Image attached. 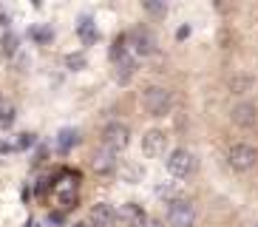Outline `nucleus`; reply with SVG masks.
Wrapping results in <instances>:
<instances>
[{
	"label": "nucleus",
	"mask_w": 258,
	"mask_h": 227,
	"mask_svg": "<svg viewBox=\"0 0 258 227\" xmlns=\"http://www.w3.org/2000/svg\"><path fill=\"white\" fill-rule=\"evenodd\" d=\"M230 120H233L238 128H252L258 122V108L252 105V102H238V105H233V111H230Z\"/></svg>",
	"instance_id": "obj_7"
},
{
	"label": "nucleus",
	"mask_w": 258,
	"mask_h": 227,
	"mask_svg": "<svg viewBox=\"0 0 258 227\" xmlns=\"http://www.w3.org/2000/svg\"><path fill=\"white\" fill-rule=\"evenodd\" d=\"M91 167L97 171V174H102V176L111 174V171L116 167V153L111 151V148H105V145H102L99 151H94V156H91Z\"/></svg>",
	"instance_id": "obj_9"
},
{
	"label": "nucleus",
	"mask_w": 258,
	"mask_h": 227,
	"mask_svg": "<svg viewBox=\"0 0 258 227\" xmlns=\"http://www.w3.org/2000/svg\"><path fill=\"white\" fill-rule=\"evenodd\" d=\"M66 66L74 68V71H80V68H85V57L83 54H69V57H66Z\"/></svg>",
	"instance_id": "obj_18"
},
{
	"label": "nucleus",
	"mask_w": 258,
	"mask_h": 227,
	"mask_svg": "<svg viewBox=\"0 0 258 227\" xmlns=\"http://www.w3.org/2000/svg\"><path fill=\"white\" fill-rule=\"evenodd\" d=\"M3 48H6L9 54L15 51V37H6V40H3Z\"/></svg>",
	"instance_id": "obj_20"
},
{
	"label": "nucleus",
	"mask_w": 258,
	"mask_h": 227,
	"mask_svg": "<svg viewBox=\"0 0 258 227\" xmlns=\"http://www.w3.org/2000/svg\"><path fill=\"white\" fill-rule=\"evenodd\" d=\"M74 227H88V224H74Z\"/></svg>",
	"instance_id": "obj_23"
},
{
	"label": "nucleus",
	"mask_w": 258,
	"mask_h": 227,
	"mask_svg": "<svg viewBox=\"0 0 258 227\" xmlns=\"http://www.w3.org/2000/svg\"><path fill=\"white\" fill-rule=\"evenodd\" d=\"M0 108H3V102H0Z\"/></svg>",
	"instance_id": "obj_24"
},
{
	"label": "nucleus",
	"mask_w": 258,
	"mask_h": 227,
	"mask_svg": "<svg viewBox=\"0 0 258 227\" xmlns=\"http://www.w3.org/2000/svg\"><path fill=\"white\" fill-rule=\"evenodd\" d=\"M116 219L122 221V224H131V227H145V213H142V207L139 204H134V202H128V204H122L119 210H116Z\"/></svg>",
	"instance_id": "obj_10"
},
{
	"label": "nucleus",
	"mask_w": 258,
	"mask_h": 227,
	"mask_svg": "<svg viewBox=\"0 0 258 227\" xmlns=\"http://www.w3.org/2000/svg\"><path fill=\"white\" fill-rule=\"evenodd\" d=\"M173 105V97H170V91L162 88V85H148L142 91V108L151 117H165Z\"/></svg>",
	"instance_id": "obj_1"
},
{
	"label": "nucleus",
	"mask_w": 258,
	"mask_h": 227,
	"mask_svg": "<svg viewBox=\"0 0 258 227\" xmlns=\"http://www.w3.org/2000/svg\"><path fill=\"white\" fill-rule=\"evenodd\" d=\"M80 37H83L85 43H94V40H97V29L91 26V20H83V23H80Z\"/></svg>",
	"instance_id": "obj_15"
},
{
	"label": "nucleus",
	"mask_w": 258,
	"mask_h": 227,
	"mask_svg": "<svg viewBox=\"0 0 258 227\" xmlns=\"http://www.w3.org/2000/svg\"><path fill=\"white\" fill-rule=\"evenodd\" d=\"M227 162L233 171H238V174H244V171H252L258 162V151L252 148V145L247 142H235L233 148L227 151Z\"/></svg>",
	"instance_id": "obj_3"
},
{
	"label": "nucleus",
	"mask_w": 258,
	"mask_h": 227,
	"mask_svg": "<svg viewBox=\"0 0 258 227\" xmlns=\"http://www.w3.org/2000/svg\"><path fill=\"white\" fill-rule=\"evenodd\" d=\"M255 227H258V224H255Z\"/></svg>",
	"instance_id": "obj_25"
},
{
	"label": "nucleus",
	"mask_w": 258,
	"mask_h": 227,
	"mask_svg": "<svg viewBox=\"0 0 258 227\" xmlns=\"http://www.w3.org/2000/svg\"><path fill=\"white\" fill-rule=\"evenodd\" d=\"M196 204L190 199H173L167 204V224L170 227H193L196 224Z\"/></svg>",
	"instance_id": "obj_2"
},
{
	"label": "nucleus",
	"mask_w": 258,
	"mask_h": 227,
	"mask_svg": "<svg viewBox=\"0 0 258 227\" xmlns=\"http://www.w3.org/2000/svg\"><path fill=\"white\" fill-rule=\"evenodd\" d=\"M230 88L235 91V94H244V91L252 88V77H235L233 83H230Z\"/></svg>",
	"instance_id": "obj_16"
},
{
	"label": "nucleus",
	"mask_w": 258,
	"mask_h": 227,
	"mask_svg": "<svg viewBox=\"0 0 258 227\" xmlns=\"http://www.w3.org/2000/svg\"><path fill=\"white\" fill-rule=\"evenodd\" d=\"M77 142H80V134H77V131H71V128L60 131V136H57V148H60L62 153L69 151L71 145H77Z\"/></svg>",
	"instance_id": "obj_13"
},
{
	"label": "nucleus",
	"mask_w": 258,
	"mask_h": 227,
	"mask_svg": "<svg viewBox=\"0 0 258 227\" xmlns=\"http://www.w3.org/2000/svg\"><path fill=\"white\" fill-rule=\"evenodd\" d=\"M139 176H142L139 167H125V179H139Z\"/></svg>",
	"instance_id": "obj_19"
},
{
	"label": "nucleus",
	"mask_w": 258,
	"mask_h": 227,
	"mask_svg": "<svg viewBox=\"0 0 258 227\" xmlns=\"http://www.w3.org/2000/svg\"><path fill=\"white\" fill-rule=\"evenodd\" d=\"M134 71H137V60L128 54L122 63H116V83H128L131 77H134Z\"/></svg>",
	"instance_id": "obj_12"
},
{
	"label": "nucleus",
	"mask_w": 258,
	"mask_h": 227,
	"mask_svg": "<svg viewBox=\"0 0 258 227\" xmlns=\"http://www.w3.org/2000/svg\"><path fill=\"white\" fill-rule=\"evenodd\" d=\"M88 221H91V227H111L116 221V210H114V204H108V202H97L88 210Z\"/></svg>",
	"instance_id": "obj_6"
},
{
	"label": "nucleus",
	"mask_w": 258,
	"mask_h": 227,
	"mask_svg": "<svg viewBox=\"0 0 258 227\" xmlns=\"http://www.w3.org/2000/svg\"><path fill=\"white\" fill-rule=\"evenodd\" d=\"M125 57H128V37H116L114 45H111V60L122 63Z\"/></svg>",
	"instance_id": "obj_14"
},
{
	"label": "nucleus",
	"mask_w": 258,
	"mask_h": 227,
	"mask_svg": "<svg viewBox=\"0 0 258 227\" xmlns=\"http://www.w3.org/2000/svg\"><path fill=\"white\" fill-rule=\"evenodd\" d=\"M165 145H167V136H165V131H159V128H151L142 136V153L145 156H159V153H165Z\"/></svg>",
	"instance_id": "obj_8"
},
{
	"label": "nucleus",
	"mask_w": 258,
	"mask_h": 227,
	"mask_svg": "<svg viewBox=\"0 0 258 227\" xmlns=\"http://www.w3.org/2000/svg\"><path fill=\"white\" fill-rule=\"evenodd\" d=\"M145 227H165V221H159V219H148V221H145Z\"/></svg>",
	"instance_id": "obj_22"
},
{
	"label": "nucleus",
	"mask_w": 258,
	"mask_h": 227,
	"mask_svg": "<svg viewBox=\"0 0 258 227\" xmlns=\"http://www.w3.org/2000/svg\"><path fill=\"white\" fill-rule=\"evenodd\" d=\"M34 142V134H23V139H20V148H26V145Z\"/></svg>",
	"instance_id": "obj_21"
},
{
	"label": "nucleus",
	"mask_w": 258,
	"mask_h": 227,
	"mask_svg": "<svg viewBox=\"0 0 258 227\" xmlns=\"http://www.w3.org/2000/svg\"><path fill=\"white\" fill-rule=\"evenodd\" d=\"M131 142V131L128 125H122V122H111V125H105V131H102V145L105 148H111V151H125Z\"/></svg>",
	"instance_id": "obj_5"
},
{
	"label": "nucleus",
	"mask_w": 258,
	"mask_h": 227,
	"mask_svg": "<svg viewBox=\"0 0 258 227\" xmlns=\"http://www.w3.org/2000/svg\"><path fill=\"white\" fill-rule=\"evenodd\" d=\"M165 165H167V174H170V176L184 179V176L193 174L196 159H193V153H190L187 148H176V151H170V156L165 159Z\"/></svg>",
	"instance_id": "obj_4"
},
{
	"label": "nucleus",
	"mask_w": 258,
	"mask_h": 227,
	"mask_svg": "<svg viewBox=\"0 0 258 227\" xmlns=\"http://www.w3.org/2000/svg\"><path fill=\"white\" fill-rule=\"evenodd\" d=\"M145 12H148V15L162 17V15H165V3H156V0H145Z\"/></svg>",
	"instance_id": "obj_17"
},
{
	"label": "nucleus",
	"mask_w": 258,
	"mask_h": 227,
	"mask_svg": "<svg viewBox=\"0 0 258 227\" xmlns=\"http://www.w3.org/2000/svg\"><path fill=\"white\" fill-rule=\"evenodd\" d=\"M128 43H131V51L134 54H139V57H145V54H151L153 51V37L148 34V31H142V29H137V31H131V37H128Z\"/></svg>",
	"instance_id": "obj_11"
}]
</instances>
